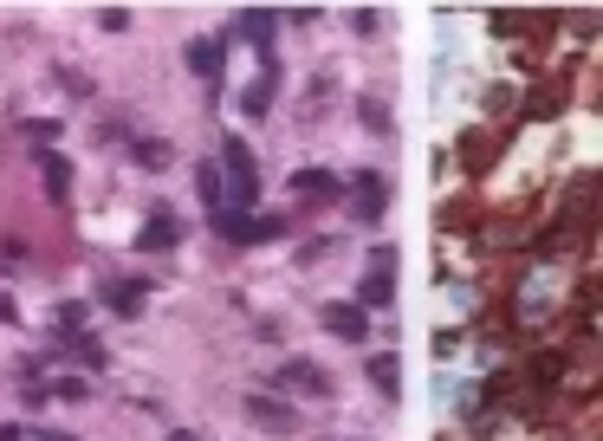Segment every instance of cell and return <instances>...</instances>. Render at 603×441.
Listing matches in <instances>:
<instances>
[{"mask_svg":"<svg viewBox=\"0 0 603 441\" xmlns=\"http://www.w3.org/2000/svg\"><path fill=\"white\" fill-rule=\"evenodd\" d=\"M241 409H247V422H254L260 436H299V409H292V403H272V396H247Z\"/></svg>","mask_w":603,"mask_h":441,"instance_id":"cell-5","label":"cell"},{"mask_svg":"<svg viewBox=\"0 0 603 441\" xmlns=\"http://www.w3.org/2000/svg\"><path fill=\"white\" fill-rule=\"evenodd\" d=\"M85 325V305H59V331H78Z\"/></svg>","mask_w":603,"mask_h":441,"instance_id":"cell-23","label":"cell"},{"mask_svg":"<svg viewBox=\"0 0 603 441\" xmlns=\"http://www.w3.org/2000/svg\"><path fill=\"white\" fill-rule=\"evenodd\" d=\"M208 227H214L227 247H260V240H279V234H286V220H272V215H234V208H214V215H208Z\"/></svg>","mask_w":603,"mask_h":441,"instance_id":"cell-2","label":"cell"},{"mask_svg":"<svg viewBox=\"0 0 603 441\" xmlns=\"http://www.w3.org/2000/svg\"><path fill=\"white\" fill-rule=\"evenodd\" d=\"M292 195L319 208V202H337V195H344V182H337L332 169H299V176H292Z\"/></svg>","mask_w":603,"mask_h":441,"instance_id":"cell-8","label":"cell"},{"mask_svg":"<svg viewBox=\"0 0 603 441\" xmlns=\"http://www.w3.org/2000/svg\"><path fill=\"white\" fill-rule=\"evenodd\" d=\"M390 293H397V247H370V267H364L357 305H390Z\"/></svg>","mask_w":603,"mask_h":441,"instance_id":"cell-4","label":"cell"},{"mask_svg":"<svg viewBox=\"0 0 603 441\" xmlns=\"http://www.w3.org/2000/svg\"><path fill=\"white\" fill-rule=\"evenodd\" d=\"M370 383L383 389V403H397V396H402V364L390 358V351H383V358H370Z\"/></svg>","mask_w":603,"mask_h":441,"instance_id":"cell-15","label":"cell"},{"mask_svg":"<svg viewBox=\"0 0 603 441\" xmlns=\"http://www.w3.org/2000/svg\"><path fill=\"white\" fill-rule=\"evenodd\" d=\"M169 441H196V436H189V429H176V436H169Z\"/></svg>","mask_w":603,"mask_h":441,"instance_id":"cell-25","label":"cell"},{"mask_svg":"<svg viewBox=\"0 0 603 441\" xmlns=\"http://www.w3.org/2000/svg\"><path fill=\"white\" fill-rule=\"evenodd\" d=\"M33 441H71V436H33Z\"/></svg>","mask_w":603,"mask_h":441,"instance_id":"cell-26","label":"cell"},{"mask_svg":"<svg viewBox=\"0 0 603 441\" xmlns=\"http://www.w3.org/2000/svg\"><path fill=\"white\" fill-rule=\"evenodd\" d=\"M357 117H364V131H377V137H390V131H397L390 104H377V98H357Z\"/></svg>","mask_w":603,"mask_h":441,"instance_id":"cell-17","label":"cell"},{"mask_svg":"<svg viewBox=\"0 0 603 441\" xmlns=\"http://www.w3.org/2000/svg\"><path fill=\"white\" fill-rule=\"evenodd\" d=\"M53 403H85V383H78V376H59V383H53Z\"/></svg>","mask_w":603,"mask_h":441,"instance_id":"cell-20","label":"cell"},{"mask_svg":"<svg viewBox=\"0 0 603 441\" xmlns=\"http://www.w3.org/2000/svg\"><path fill=\"white\" fill-rule=\"evenodd\" d=\"M143 293H149L143 280H111V286H104V298H111L118 318H136V312H143Z\"/></svg>","mask_w":603,"mask_h":441,"instance_id":"cell-13","label":"cell"},{"mask_svg":"<svg viewBox=\"0 0 603 441\" xmlns=\"http://www.w3.org/2000/svg\"><path fill=\"white\" fill-rule=\"evenodd\" d=\"M325 331H332V338H344V344H364V338H370V318H364V305H344V298H332V305H325Z\"/></svg>","mask_w":603,"mask_h":441,"instance_id":"cell-7","label":"cell"},{"mask_svg":"<svg viewBox=\"0 0 603 441\" xmlns=\"http://www.w3.org/2000/svg\"><path fill=\"white\" fill-rule=\"evenodd\" d=\"M20 131H26V137H40V144H53V137H59V124H46V117H33V124H20Z\"/></svg>","mask_w":603,"mask_h":441,"instance_id":"cell-22","label":"cell"},{"mask_svg":"<svg viewBox=\"0 0 603 441\" xmlns=\"http://www.w3.org/2000/svg\"><path fill=\"white\" fill-rule=\"evenodd\" d=\"M136 247H143V253H169V247H182V220L176 215H149L143 220V234H136Z\"/></svg>","mask_w":603,"mask_h":441,"instance_id":"cell-9","label":"cell"},{"mask_svg":"<svg viewBox=\"0 0 603 441\" xmlns=\"http://www.w3.org/2000/svg\"><path fill=\"white\" fill-rule=\"evenodd\" d=\"M189 72H196V78L221 72V39H196V46H189Z\"/></svg>","mask_w":603,"mask_h":441,"instance_id":"cell-16","label":"cell"},{"mask_svg":"<svg viewBox=\"0 0 603 441\" xmlns=\"http://www.w3.org/2000/svg\"><path fill=\"white\" fill-rule=\"evenodd\" d=\"M196 189H201V202H208V215H214V208H227V182H221V162H201V169H196Z\"/></svg>","mask_w":603,"mask_h":441,"instance_id":"cell-14","label":"cell"},{"mask_svg":"<svg viewBox=\"0 0 603 441\" xmlns=\"http://www.w3.org/2000/svg\"><path fill=\"white\" fill-rule=\"evenodd\" d=\"M98 26H104V33H124V26H131V13H124V7H104V13H98Z\"/></svg>","mask_w":603,"mask_h":441,"instance_id":"cell-21","label":"cell"},{"mask_svg":"<svg viewBox=\"0 0 603 441\" xmlns=\"http://www.w3.org/2000/svg\"><path fill=\"white\" fill-rule=\"evenodd\" d=\"M13 318H20V305H13V298L0 293V325H13Z\"/></svg>","mask_w":603,"mask_h":441,"instance_id":"cell-24","label":"cell"},{"mask_svg":"<svg viewBox=\"0 0 603 441\" xmlns=\"http://www.w3.org/2000/svg\"><path fill=\"white\" fill-rule=\"evenodd\" d=\"M136 162H143V169H163V162H169V144H156V137L136 144Z\"/></svg>","mask_w":603,"mask_h":441,"instance_id":"cell-19","label":"cell"},{"mask_svg":"<svg viewBox=\"0 0 603 441\" xmlns=\"http://www.w3.org/2000/svg\"><path fill=\"white\" fill-rule=\"evenodd\" d=\"M221 176H227V208H234V215H247V208L260 202V169H254L247 144H234V137H227V149H221Z\"/></svg>","mask_w":603,"mask_h":441,"instance_id":"cell-1","label":"cell"},{"mask_svg":"<svg viewBox=\"0 0 603 441\" xmlns=\"http://www.w3.org/2000/svg\"><path fill=\"white\" fill-rule=\"evenodd\" d=\"M241 111H247V117H267L272 111V59H260V78L241 91Z\"/></svg>","mask_w":603,"mask_h":441,"instance_id":"cell-11","label":"cell"},{"mask_svg":"<svg viewBox=\"0 0 603 441\" xmlns=\"http://www.w3.org/2000/svg\"><path fill=\"white\" fill-rule=\"evenodd\" d=\"M71 351H78V364L85 370H104V344H98V338H78Z\"/></svg>","mask_w":603,"mask_h":441,"instance_id":"cell-18","label":"cell"},{"mask_svg":"<svg viewBox=\"0 0 603 441\" xmlns=\"http://www.w3.org/2000/svg\"><path fill=\"white\" fill-rule=\"evenodd\" d=\"M241 39H247L260 59H272V13L267 7H247V13H241Z\"/></svg>","mask_w":603,"mask_h":441,"instance_id":"cell-10","label":"cell"},{"mask_svg":"<svg viewBox=\"0 0 603 441\" xmlns=\"http://www.w3.org/2000/svg\"><path fill=\"white\" fill-rule=\"evenodd\" d=\"M383 208H390V176H383V169H357V176H350V215L383 220Z\"/></svg>","mask_w":603,"mask_h":441,"instance_id":"cell-3","label":"cell"},{"mask_svg":"<svg viewBox=\"0 0 603 441\" xmlns=\"http://www.w3.org/2000/svg\"><path fill=\"white\" fill-rule=\"evenodd\" d=\"M272 383L279 389H305V396H332V376L319 364H305V358H286V364L272 370Z\"/></svg>","mask_w":603,"mask_h":441,"instance_id":"cell-6","label":"cell"},{"mask_svg":"<svg viewBox=\"0 0 603 441\" xmlns=\"http://www.w3.org/2000/svg\"><path fill=\"white\" fill-rule=\"evenodd\" d=\"M40 182H46V195H53V202H66V195H71V162L46 149V156H40Z\"/></svg>","mask_w":603,"mask_h":441,"instance_id":"cell-12","label":"cell"}]
</instances>
